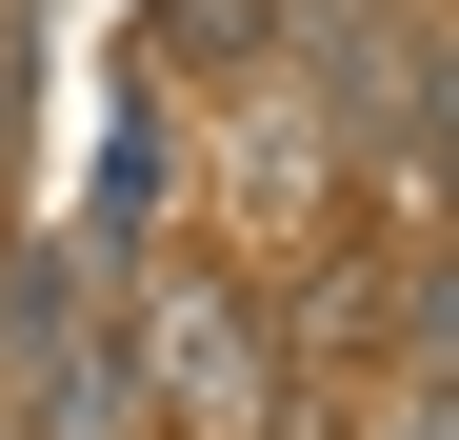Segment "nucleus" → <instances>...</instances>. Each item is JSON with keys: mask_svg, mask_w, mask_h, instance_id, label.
<instances>
[{"mask_svg": "<svg viewBox=\"0 0 459 440\" xmlns=\"http://www.w3.org/2000/svg\"><path fill=\"white\" fill-rule=\"evenodd\" d=\"M0 340H21V280H0Z\"/></svg>", "mask_w": 459, "mask_h": 440, "instance_id": "nucleus-4", "label": "nucleus"}, {"mask_svg": "<svg viewBox=\"0 0 459 440\" xmlns=\"http://www.w3.org/2000/svg\"><path fill=\"white\" fill-rule=\"evenodd\" d=\"M21 360H40V381H21L40 440H120V420H140V340H100L81 301H21Z\"/></svg>", "mask_w": 459, "mask_h": 440, "instance_id": "nucleus-1", "label": "nucleus"}, {"mask_svg": "<svg viewBox=\"0 0 459 440\" xmlns=\"http://www.w3.org/2000/svg\"><path fill=\"white\" fill-rule=\"evenodd\" d=\"M420 360H459V260H439V280H420Z\"/></svg>", "mask_w": 459, "mask_h": 440, "instance_id": "nucleus-3", "label": "nucleus"}, {"mask_svg": "<svg viewBox=\"0 0 459 440\" xmlns=\"http://www.w3.org/2000/svg\"><path fill=\"white\" fill-rule=\"evenodd\" d=\"M420 440H459V420H420Z\"/></svg>", "mask_w": 459, "mask_h": 440, "instance_id": "nucleus-5", "label": "nucleus"}, {"mask_svg": "<svg viewBox=\"0 0 459 440\" xmlns=\"http://www.w3.org/2000/svg\"><path fill=\"white\" fill-rule=\"evenodd\" d=\"M81 220H100V241H140V220H160V101H120V140H100V200H81Z\"/></svg>", "mask_w": 459, "mask_h": 440, "instance_id": "nucleus-2", "label": "nucleus"}]
</instances>
